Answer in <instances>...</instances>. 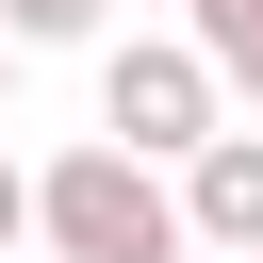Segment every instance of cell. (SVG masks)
<instances>
[{
	"label": "cell",
	"instance_id": "cell-1",
	"mask_svg": "<svg viewBox=\"0 0 263 263\" xmlns=\"http://www.w3.org/2000/svg\"><path fill=\"white\" fill-rule=\"evenodd\" d=\"M33 247H49V263H181V247H197V230H181V164H148V148H115V132L49 148V164H33Z\"/></svg>",
	"mask_w": 263,
	"mask_h": 263
},
{
	"label": "cell",
	"instance_id": "cell-4",
	"mask_svg": "<svg viewBox=\"0 0 263 263\" xmlns=\"http://www.w3.org/2000/svg\"><path fill=\"white\" fill-rule=\"evenodd\" d=\"M115 0H0V49H99Z\"/></svg>",
	"mask_w": 263,
	"mask_h": 263
},
{
	"label": "cell",
	"instance_id": "cell-7",
	"mask_svg": "<svg viewBox=\"0 0 263 263\" xmlns=\"http://www.w3.org/2000/svg\"><path fill=\"white\" fill-rule=\"evenodd\" d=\"M181 263H263V247H181Z\"/></svg>",
	"mask_w": 263,
	"mask_h": 263
},
{
	"label": "cell",
	"instance_id": "cell-6",
	"mask_svg": "<svg viewBox=\"0 0 263 263\" xmlns=\"http://www.w3.org/2000/svg\"><path fill=\"white\" fill-rule=\"evenodd\" d=\"M16 247H33V164L0 148V263H16Z\"/></svg>",
	"mask_w": 263,
	"mask_h": 263
},
{
	"label": "cell",
	"instance_id": "cell-3",
	"mask_svg": "<svg viewBox=\"0 0 263 263\" xmlns=\"http://www.w3.org/2000/svg\"><path fill=\"white\" fill-rule=\"evenodd\" d=\"M181 230H197V247H263V132L214 115V132L181 148Z\"/></svg>",
	"mask_w": 263,
	"mask_h": 263
},
{
	"label": "cell",
	"instance_id": "cell-2",
	"mask_svg": "<svg viewBox=\"0 0 263 263\" xmlns=\"http://www.w3.org/2000/svg\"><path fill=\"white\" fill-rule=\"evenodd\" d=\"M214 115H230V66H214L197 33H115V49H99V132H115V148L181 164Z\"/></svg>",
	"mask_w": 263,
	"mask_h": 263
},
{
	"label": "cell",
	"instance_id": "cell-9",
	"mask_svg": "<svg viewBox=\"0 0 263 263\" xmlns=\"http://www.w3.org/2000/svg\"><path fill=\"white\" fill-rule=\"evenodd\" d=\"M0 82H16V49H0Z\"/></svg>",
	"mask_w": 263,
	"mask_h": 263
},
{
	"label": "cell",
	"instance_id": "cell-5",
	"mask_svg": "<svg viewBox=\"0 0 263 263\" xmlns=\"http://www.w3.org/2000/svg\"><path fill=\"white\" fill-rule=\"evenodd\" d=\"M181 33H197L214 66H247V49H263V0H181Z\"/></svg>",
	"mask_w": 263,
	"mask_h": 263
},
{
	"label": "cell",
	"instance_id": "cell-8",
	"mask_svg": "<svg viewBox=\"0 0 263 263\" xmlns=\"http://www.w3.org/2000/svg\"><path fill=\"white\" fill-rule=\"evenodd\" d=\"M230 82H247V99H263V49H247V66H230Z\"/></svg>",
	"mask_w": 263,
	"mask_h": 263
}]
</instances>
